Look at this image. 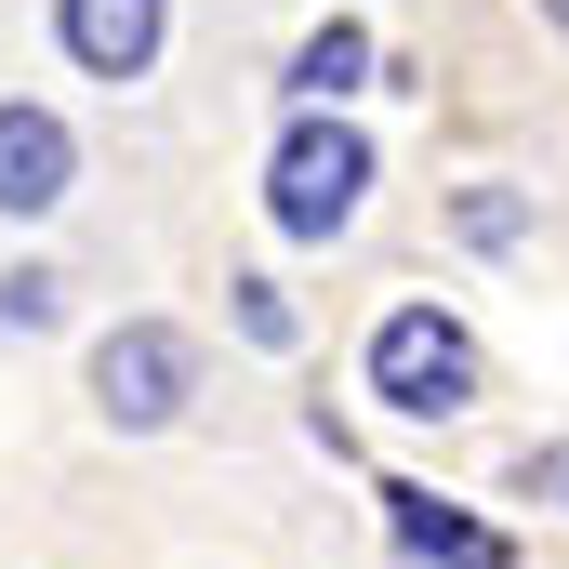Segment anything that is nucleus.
I'll list each match as a JSON object with an SVG mask.
<instances>
[{"label": "nucleus", "mask_w": 569, "mask_h": 569, "mask_svg": "<svg viewBox=\"0 0 569 569\" xmlns=\"http://www.w3.org/2000/svg\"><path fill=\"white\" fill-rule=\"evenodd\" d=\"M543 27H557V40H569V0H543Z\"/></svg>", "instance_id": "f8f14e48"}, {"label": "nucleus", "mask_w": 569, "mask_h": 569, "mask_svg": "<svg viewBox=\"0 0 569 569\" xmlns=\"http://www.w3.org/2000/svg\"><path fill=\"white\" fill-rule=\"evenodd\" d=\"M53 305H67V279H53V266H13V279H0V318H13V331H40Z\"/></svg>", "instance_id": "1a4fd4ad"}, {"label": "nucleus", "mask_w": 569, "mask_h": 569, "mask_svg": "<svg viewBox=\"0 0 569 569\" xmlns=\"http://www.w3.org/2000/svg\"><path fill=\"white\" fill-rule=\"evenodd\" d=\"M385 530H398L411 569H517L503 530H477L463 503H437V490H411V477H385Z\"/></svg>", "instance_id": "39448f33"}, {"label": "nucleus", "mask_w": 569, "mask_h": 569, "mask_svg": "<svg viewBox=\"0 0 569 569\" xmlns=\"http://www.w3.org/2000/svg\"><path fill=\"white\" fill-rule=\"evenodd\" d=\"M67 186H80L67 120H53V107H0V212H13V226H40Z\"/></svg>", "instance_id": "423d86ee"}, {"label": "nucleus", "mask_w": 569, "mask_h": 569, "mask_svg": "<svg viewBox=\"0 0 569 569\" xmlns=\"http://www.w3.org/2000/svg\"><path fill=\"white\" fill-rule=\"evenodd\" d=\"M239 291V331H252V345H291V305H279V279H226Z\"/></svg>", "instance_id": "9d476101"}, {"label": "nucleus", "mask_w": 569, "mask_h": 569, "mask_svg": "<svg viewBox=\"0 0 569 569\" xmlns=\"http://www.w3.org/2000/svg\"><path fill=\"white\" fill-rule=\"evenodd\" d=\"M186 385H199V345H186L172 318H120V331L93 345V411L120 437H159L186 411Z\"/></svg>", "instance_id": "7ed1b4c3"}, {"label": "nucleus", "mask_w": 569, "mask_h": 569, "mask_svg": "<svg viewBox=\"0 0 569 569\" xmlns=\"http://www.w3.org/2000/svg\"><path fill=\"white\" fill-rule=\"evenodd\" d=\"M53 40L80 80H146L172 40V0H53Z\"/></svg>", "instance_id": "20e7f679"}, {"label": "nucleus", "mask_w": 569, "mask_h": 569, "mask_svg": "<svg viewBox=\"0 0 569 569\" xmlns=\"http://www.w3.org/2000/svg\"><path fill=\"white\" fill-rule=\"evenodd\" d=\"M450 226H463L477 252H517V239H530V199H517V186H463V199H450Z\"/></svg>", "instance_id": "6e6552de"}, {"label": "nucleus", "mask_w": 569, "mask_h": 569, "mask_svg": "<svg viewBox=\"0 0 569 569\" xmlns=\"http://www.w3.org/2000/svg\"><path fill=\"white\" fill-rule=\"evenodd\" d=\"M517 490H530V503H569V450H530V463H517Z\"/></svg>", "instance_id": "9b49d317"}, {"label": "nucleus", "mask_w": 569, "mask_h": 569, "mask_svg": "<svg viewBox=\"0 0 569 569\" xmlns=\"http://www.w3.org/2000/svg\"><path fill=\"white\" fill-rule=\"evenodd\" d=\"M371 199V133L358 120H291L279 159H266V226L279 239H345Z\"/></svg>", "instance_id": "f257e3e1"}, {"label": "nucleus", "mask_w": 569, "mask_h": 569, "mask_svg": "<svg viewBox=\"0 0 569 569\" xmlns=\"http://www.w3.org/2000/svg\"><path fill=\"white\" fill-rule=\"evenodd\" d=\"M371 398H385V411H463V398H477V331H463V318H437V305H398V318H385V331H371Z\"/></svg>", "instance_id": "f03ea898"}, {"label": "nucleus", "mask_w": 569, "mask_h": 569, "mask_svg": "<svg viewBox=\"0 0 569 569\" xmlns=\"http://www.w3.org/2000/svg\"><path fill=\"white\" fill-rule=\"evenodd\" d=\"M358 80H371V27H358V13H331V27H305V40H291V120H331V93H358Z\"/></svg>", "instance_id": "0eeeda50"}]
</instances>
